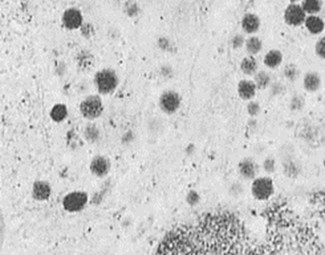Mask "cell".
I'll return each instance as SVG.
<instances>
[{
	"instance_id": "7402d4cb",
	"label": "cell",
	"mask_w": 325,
	"mask_h": 255,
	"mask_svg": "<svg viewBox=\"0 0 325 255\" xmlns=\"http://www.w3.org/2000/svg\"><path fill=\"white\" fill-rule=\"evenodd\" d=\"M261 111V106L259 103L257 101H251L248 103L247 105V111H248V115L251 117H257Z\"/></svg>"
},
{
	"instance_id": "4316f807",
	"label": "cell",
	"mask_w": 325,
	"mask_h": 255,
	"mask_svg": "<svg viewBox=\"0 0 325 255\" xmlns=\"http://www.w3.org/2000/svg\"><path fill=\"white\" fill-rule=\"evenodd\" d=\"M273 87H277V86H276V84H274ZM278 87H281V86H280V84H278ZM272 92H273V93L275 92L276 94H279V93H281L282 89H276V90H273Z\"/></svg>"
},
{
	"instance_id": "d6986e66",
	"label": "cell",
	"mask_w": 325,
	"mask_h": 255,
	"mask_svg": "<svg viewBox=\"0 0 325 255\" xmlns=\"http://www.w3.org/2000/svg\"><path fill=\"white\" fill-rule=\"evenodd\" d=\"M271 76L265 71H258L254 75V82L258 89H265L271 85Z\"/></svg>"
},
{
	"instance_id": "44dd1931",
	"label": "cell",
	"mask_w": 325,
	"mask_h": 255,
	"mask_svg": "<svg viewBox=\"0 0 325 255\" xmlns=\"http://www.w3.org/2000/svg\"><path fill=\"white\" fill-rule=\"evenodd\" d=\"M284 75L286 80L290 81H295L298 79L300 75V70L294 64H288L284 68Z\"/></svg>"
},
{
	"instance_id": "8992f818",
	"label": "cell",
	"mask_w": 325,
	"mask_h": 255,
	"mask_svg": "<svg viewBox=\"0 0 325 255\" xmlns=\"http://www.w3.org/2000/svg\"><path fill=\"white\" fill-rule=\"evenodd\" d=\"M62 21L64 27L69 30H75L80 28L83 23V16L81 11L77 8H69L67 10L64 11Z\"/></svg>"
},
{
	"instance_id": "ac0fdd59",
	"label": "cell",
	"mask_w": 325,
	"mask_h": 255,
	"mask_svg": "<svg viewBox=\"0 0 325 255\" xmlns=\"http://www.w3.org/2000/svg\"><path fill=\"white\" fill-rule=\"evenodd\" d=\"M322 0H302V6L303 10L308 15L317 14L322 8Z\"/></svg>"
},
{
	"instance_id": "5b68a950",
	"label": "cell",
	"mask_w": 325,
	"mask_h": 255,
	"mask_svg": "<svg viewBox=\"0 0 325 255\" xmlns=\"http://www.w3.org/2000/svg\"><path fill=\"white\" fill-rule=\"evenodd\" d=\"M180 105H181V98L174 91H166L160 98V106L165 113L173 114L177 111Z\"/></svg>"
},
{
	"instance_id": "ffe728a7",
	"label": "cell",
	"mask_w": 325,
	"mask_h": 255,
	"mask_svg": "<svg viewBox=\"0 0 325 255\" xmlns=\"http://www.w3.org/2000/svg\"><path fill=\"white\" fill-rule=\"evenodd\" d=\"M66 115H67V110L63 104L55 105L53 109L51 110V116L54 121L60 122V121L64 120Z\"/></svg>"
},
{
	"instance_id": "277c9868",
	"label": "cell",
	"mask_w": 325,
	"mask_h": 255,
	"mask_svg": "<svg viewBox=\"0 0 325 255\" xmlns=\"http://www.w3.org/2000/svg\"><path fill=\"white\" fill-rule=\"evenodd\" d=\"M81 113L87 118H95L101 115L102 103L97 95L87 98L81 104Z\"/></svg>"
},
{
	"instance_id": "83f0119b",
	"label": "cell",
	"mask_w": 325,
	"mask_h": 255,
	"mask_svg": "<svg viewBox=\"0 0 325 255\" xmlns=\"http://www.w3.org/2000/svg\"><path fill=\"white\" fill-rule=\"evenodd\" d=\"M297 1H299V0H290V2H291V3H296Z\"/></svg>"
},
{
	"instance_id": "8fae6325",
	"label": "cell",
	"mask_w": 325,
	"mask_h": 255,
	"mask_svg": "<svg viewBox=\"0 0 325 255\" xmlns=\"http://www.w3.org/2000/svg\"><path fill=\"white\" fill-rule=\"evenodd\" d=\"M239 172L241 177L247 180L255 179L258 167L251 158H245L239 164Z\"/></svg>"
},
{
	"instance_id": "e0dca14e",
	"label": "cell",
	"mask_w": 325,
	"mask_h": 255,
	"mask_svg": "<svg viewBox=\"0 0 325 255\" xmlns=\"http://www.w3.org/2000/svg\"><path fill=\"white\" fill-rule=\"evenodd\" d=\"M245 48H246V51L249 55L255 56L262 51L263 42L258 37H248V39L245 41Z\"/></svg>"
},
{
	"instance_id": "3957f363",
	"label": "cell",
	"mask_w": 325,
	"mask_h": 255,
	"mask_svg": "<svg viewBox=\"0 0 325 255\" xmlns=\"http://www.w3.org/2000/svg\"><path fill=\"white\" fill-rule=\"evenodd\" d=\"M307 14L302 6L297 3H291L285 8L284 20L285 23L292 27H299L305 22Z\"/></svg>"
},
{
	"instance_id": "603a6c76",
	"label": "cell",
	"mask_w": 325,
	"mask_h": 255,
	"mask_svg": "<svg viewBox=\"0 0 325 255\" xmlns=\"http://www.w3.org/2000/svg\"><path fill=\"white\" fill-rule=\"evenodd\" d=\"M315 51L316 55L320 58L325 59V37H322L319 39L315 44Z\"/></svg>"
},
{
	"instance_id": "9a60e30c",
	"label": "cell",
	"mask_w": 325,
	"mask_h": 255,
	"mask_svg": "<svg viewBox=\"0 0 325 255\" xmlns=\"http://www.w3.org/2000/svg\"><path fill=\"white\" fill-rule=\"evenodd\" d=\"M110 169V165L106 158L102 156H97L94 158L91 164V170L94 174L97 175L99 177L107 174Z\"/></svg>"
},
{
	"instance_id": "d4e9b609",
	"label": "cell",
	"mask_w": 325,
	"mask_h": 255,
	"mask_svg": "<svg viewBox=\"0 0 325 255\" xmlns=\"http://www.w3.org/2000/svg\"><path fill=\"white\" fill-rule=\"evenodd\" d=\"M245 39L244 37L242 35L237 34L235 35L233 37L231 40L232 47L234 48L235 50H237V49H240V48L243 46V44H245Z\"/></svg>"
},
{
	"instance_id": "52a82bcc",
	"label": "cell",
	"mask_w": 325,
	"mask_h": 255,
	"mask_svg": "<svg viewBox=\"0 0 325 255\" xmlns=\"http://www.w3.org/2000/svg\"><path fill=\"white\" fill-rule=\"evenodd\" d=\"M87 202V196L84 193H73L65 196L63 205L68 211L75 212L84 208Z\"/></svg>"
},
{
	"instance_id": "30bf717a",
	"label": "cell",
	"mask_w": 325,
	"mask_h": 255,
	"mask_svg": "<svg viewBox=\"0 0 325 255\" xmlns=\"http://www.w3.org/2000/svg\"><path fill=\"white\" fill-rule=\"evenodd\" d=\"M322 86V79L316 72H308L303 78V87L308 93H315Z\"/></svg>"
},
{
	"instance_id": "6da1fadb",
	"label": "cell",
	"mask_w": 325,
	"mask_h": 255,
	"mask_svg": "<svg viewBox=\"0 0 325 255\" xmlns=\"http://www.w3.org/2000/svg\"><path fill=\"white\" fill-rule=\"evenodd\" d=\"M251 193L258 201H266L274 193V184L270 178L261 177L254 179L251 185Z\"/></svg>"
},
{
	"instance_id": "7c38bea8",
	"label": "cell",
	"mask_w": 325,
	"mask_h": 255,
	"mask_svg": "<svg viewBox=\"0 0 325 255\" xmlns=\"http://www.w3.org/2000/svg\"><path fill=\"white\" fill-rule=\"evenodd\" d=\"M304 25L307 30L311 35H320L324 30V20L316 14L307 16Z\"/></svg>"
},
{
	"instance_id": "7a4b0ae2",
	"label": "cell",
	"mask_w": 325,
	"mask_h": 255,
	"mask_svg": "<svg viewBox=\"0 0 325 255\" xmlns=\"http://www.w3.org/2000/svg\"><path fill=\"white\" fill-rule=\"evenodd\" d=\"M95 84L98 90L102 94H109L116 89L118 84V79L114 71L104 69L99 72L95 76Z\"/></svg>"
},
{
	"instance_id": "ba28073f",
	"label": "cell",
	"mask_w": 325,
	"mask_h": 255,
	"mask_svg": "<svg viewBox=\"0 0 325 255\" xmlns=\"http://www.w3.org/2000/svg\"><path fill=\"white\" fill-rule=\"evenodd\" d=\"M241 25L242 30L244 31L246 34H255L260 28L261 20L257 14L248 13L243 15L241 19Z\"/></svg>"
},
{
	"instance_id": "cb8c5ba5",
	"label": "cell",
	"mask_w": 325,
	"mask_h": 255,
	"mask_svg": "<svg viewBox=\"0 0 325 255\" xmlns=\"http://www.w3.org/2000/svg\"><path fill=\"white\" fill-rule=\"evenodd\" d=\"M304 105V99L302 95H295L292 98L290 102V108L293 111H299L301 110Z\"/></svg>"
},
{
	"instance_id": "9c48e42d",
	"label": "cell",
	"mask_w": 325,
	"mask_h": 255,
	"mask_svg": "<svg viewBox=\"0 0 325 255\" xmlns=\"http://www.w3.org/2000/svg\"><path fill=\"white\" fill-rule=\"evenodd\" d=\"M258 87L256 86L254 81L249 80H241L239 81L237 86V92L239 97L244 101H250L255 98Z\"/></svg>"
},
{
	"instance_id": "484cf974",
	"label": "cell",
	"mask_w": 325,
	"mask_h": 255,
	"mask_svg": "<svg viewBox=\"0 0 325 255\" xmlns=\"http://www.w3.org/2000/svg\"><path fill=\"white\" fill-rule=\"evenodd\" d=\"M263 167H264V170L268 173L274 172L275 168H276L274 159L272 157L266 158L263 164Z\"/></svg>"
},
{
	"instance_id": "2e32d148",
	"label": "cell",
	"mask_w": 325,
	"mask_h": 255,
	"mask_svg": "<svg viewBox=\"0 0 325 255\" xmlns=\"http://www.w3.org/2000/svg\"><path fill=\"white\" fill-rule=\"evenodd\" d=\"M51 186L46 182H35L33 186V195L34 198L39 201H44L49 198L51 195Z\"/></svg>"
},
{
	"instance_id": "4fadbf2b",
	"label": "cell",
	"mask_w": 325,
	"mask_h": 255,
	"mask_svg": "<svg viewBox=\"0 0 325 255\" xmlns=\"http://www.w3.org/2000/svg\"><path fill=\"white\" fill-rule=\"evenodd\" d=\"M283 62V54L281 51L273 49L265 54L264 57V64L267 68L275 69L278 68Z\"/></svg>"
},
{
	"instance_id": "5bb4252c",
	"label": "cell",
	"mask_w": 325,
	"mask_h": 255,
	"mask_svg": "<svg viewBox=\"0 0 325 255\" xmlns=\"http://www.w3.org/2000/svg\"><path fill=\"white\" fill-rule=\"evenodd\" d=\"M240 68L245 75H248V76L255 75L256 73L258 72V60L254 56L249 55L241 60Z\"/></svg>"
}]
</instances>
